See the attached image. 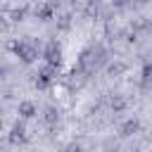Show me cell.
<instances>
[{"mask_svg": "<svg viewBox=\"0 0 152 152\" xmlns=\"http://www.w3.org/2000/svg\"><path fill=\"white\" fill-rule=\"evenodd\" d=\"M10 140L12 142H21V140H26V133H24V124H14V128H12V133H10Z\"/></svg>", "mask_w": 152, "mask_h": 152, "instance_id": "1", "label": "cell"}, {"mask_svg": "<svg viewBox=\"0 0 152 152\" xmlns=\"http://www.w3.org/2000/svg\"><path fill=\"white\" fill-rule=\"evenodd\" d=\"M19 114H21L24 119H31V116L36 114V104H33V102H21V104H19Z\"/></svg>", "mask_w": 152, "mask_h": 152, "instance_id": "2", "label": "cell"}, {"mask_svg": "<svg viewBox=\"0 0 152 152\" xmlns=\"http://www.w3.org/2000/svg\"><path fill=\"white\" fill-rule=\"evenodd\" d=\"M133 131H138V121H135V119H131V121H126V124L121 126V135H131Z\"/></svg>", "mask_w": 152, "mask_h": 152, "instance_id": "3", "label": "cell"}, {"mask_svg": "<svg viewBox=\"0 0 152 152\" xmlns=\"http://www.w3.org/2000/svg\"><path fill=\"white\" fill-rule=\"evenodd\" d=\"M45 121H48V124H55V121H57V109H55V107H48V109H45Z\"/></svg>", "mask_w": 152, "mask_h": 152, "instance_id": "4", "label": "cell"}, {"mask_svg": "<svg viewBox=\"0 0 152 152\" xmlns=\"http://www.w3.org/2000/svg\"><path fill=\"white\" fill-rule=\"evenodd\" d=\"M66 152H81V147H78V145H69V147H66Z\"/></svg>", "mask_w": 152, "mask_h": 152, "instance_id": "5", "label": "cell"}]
</instances>
